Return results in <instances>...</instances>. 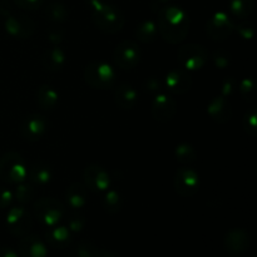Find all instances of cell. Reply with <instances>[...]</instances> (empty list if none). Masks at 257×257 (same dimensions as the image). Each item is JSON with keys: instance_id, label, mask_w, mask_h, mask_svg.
<instances>
[{"instance_id": "31", "label": "cell", "mask_w": 257, "mask_h": 257, "mask_svg": "<svg viewBox=\"0 0 257 257\" xmlns=\"http://www.w3.org/2000/svg\"><path fill=\"white\" fill-rule=\"evenodd\" d=\"M99 250L100 248L90 241H83V242L78 243L75 252L78 257H97Z\"/></svg>"}, {"instance_id": "22", "label": "cell", "mask_w": 257, "mask_h": 257, "mask_svg": "<svg viewBox=\"0 0 257 257\" xmlns=\"http://www.w3.org/2000/svg\"><path fill=\"white\" fill-rule=\"evenodd\" d=\"M65 198L67 203L73 210H79L87 205L88 201V188L85 185L79 182H74L65 191Z\"/></svg>"}, {"instance_id": "39", "label": "cell", "mask_w": 257, "mask_h": 257, "mask_svg": "<svg viewBox=\"0 0 257 257\" xmlns=\"http://www.w3.org/2000/svg\"><path fill=\"white\" fill-rule=\"evenodd\" d=\"M12 7H10L9 2L8 0H0V15L2 17H7L12 13Z\"/></svg>"}, {"instance_id": "19", "label": "cell", "mask_w": 257, "mask_h": 257, "mask_svg": "<svg viewBox=\"0 0 257 257\" xmlns=\"http://www.w3.org/2000/svg\"><path fill=\"white\" fill-rule=\"evenodd\" d=\"M207 113L215 122L223 124L228 122L232 115V108L225 97L213 98L207 107Z\"/></svg>"}, {"instance_id": "16", "label": "cell", "mask_w": 257, "mask_h": 257, "mask_svg": "<svg viewBox=\"0 0 257 257\" xmlns=\"http://www.w3.org/2000/svg\"><path fill=\"white\" fill-rule=\"evenodd\" d=\"M19 257H48V248L38 235L28 233L23 236L18 246Z\"/></svg>"}, {"instance_id": "25", "label": "cell", "mask_w": 257, "mask_h": 257, "mask_svg": "<svg viewBox=\"0 0 257 257\" xmlns=\"http://www.w3.org/2000/svg\"><path fill=\"white\" fill-rule=\"evenodd\" d=\"M157 23L153 20H143L136 27L135 34L140 42L142 43H152L155 42L156 35H157Z\"/></svg>"}, {"instance_id": "33", "label": "cell", "mask_w": 257, "mask_h": 257, "mask_svg": "<svg viewBox=\"0 0 257 257\" xmlns=\"http://www.w3.org/2000/svg\"><path fill=\"white\" fill-rule=\"evenodd\" d=\"M85 223H87V220H85V217L83 215L74 213V215L68 217V228H69V231L72 233H77L84 230Z\"/></svg>"}, {"instance_id": "13", "label": "cell", "mask_w": 257, "mask_h": 257, "mask_svg": "<svg viewBox=\"0 0 257 257\" xmlns=\"http://www.w3.org/2000/svg\"><path fill=\"white\" fill-rule=\"evenodd\" d=\"M85 187L95 192H104L109 188L110 178L107 170L102 166L90 165L83 172Z\"/></svg>"}, {"instance_id": "15", "label": "cell", "mask_w": 257, "mask_h": 257, "mask_svg": "<svg viewBox=\"0 0 257 257\" xmlns=\"http://www.w3.org/2000/svg\"><path fill=\"white\" fill-rule=\"evenodd\" d=\"M176 110H177V105L173 98H171L167 94H158L157 97L153 99L152 103V112L153 118H155L157 122L166 123L170 122L176 114Z\"/></svg>"}, {"instance_id": "34", "label": "cell", "mask_w": 257, "mask_h": 257, "mask_svg": "<svg viewBox=\"0 0 257 257\" xmlns=\"http://www.w3.org/2000/svg\"><path fill=\"white\" fill-rule=\"evenodd\" d=\"M256 110L255 109H251L250 112L246 113L245 118H243V127H245L246 132L251 136H257V122H256Z\"/></svg>"}, {"instance_id": "11", "label": "cell", "mask_w": 257, "mask_h": 257, "mask_svg": "<svg viewBox=\"0 0 257 257\" xmlns=\"http://www.w3.org/2000/svg\"><path fill=\"white\" fill-rule=\"evenodd\" d=\"M48 131V120L44 115L33 113L27 115L20 124V135L28 142H37Z\"/></svg>"}, {"instance_id": "3", "label": "cell", "mask_w": 257, "mask_h": 257, "mask_svg": "<svg viewBox=\"0 0 257 257\" xmlns=\"http://www.w3.org/2000/svg\"><path fill=\"white\" fill-rule=\"evenodd\" d=\"M28 176L24 158L14 151L4 153L0 157V180L9 185L24 182Z\"/></svg>"}, {"instance_id": "9", "label": "cell", "mask_w": 257, "mask_h": 257, "mask_svg": "<svg viewBox=\"0 0 257 257\" xmlns=\"http://www.w3.org/2000/svg\"><path fill=\"white\" fill-rule=\"evenodd\" d=\"M173 185H175V190L178 195L182 197H191L198 192L200 177L192 168L181 167L176 171Z\"/></svg>"}, {"instance_id": "17", "label": "cell", "mask_w": 257, "mask_h": 257, "mask_svg": "<svg viewBox=\"0 0 257 257\" xmlns=\"http://www.w3.org/2000/svg\"><path fill=\"white\" fill-rule=\"evenodd\" d=\"M192 85L191 75L183 69H172L166 75V87L173 94H185Z\"/></svg>"}, {"instance_id": "8", "label": "cell", "mask_w": 257, "mask_h": 257, "mask_svg": "<svg viewBox=\"0 0 257 257\" xmlns=\"http://www.w3.org/2000/svg\"><path fill=\"white\" fill-rule=\"evenodd\" d=\"M4 27L8 34L15 39H29L35 30V23L27 15L17 14L14 15L13 12L9 15L4 17Z\"/></svg>"}, {"instance_id": "24", "label": "cell", "mask_w": 257, "mask_h": 257, "mask_svg": "<svg viewBox=\"0 0 257 257\" xmlns=\"http://www.w3.org/2000/svg\"><path fill=\"white\" fill-rule=\"evenodd\" d=\"M59 95L57 90L47 84L40 85L37 92V102L39 107L44 110H53L58 105Z\"/></svg>"}, {"instance_id": "1", "label": "cell", "mask_w": 257, "mask_h": 257, "mask_svg": "<svg viewBox=\"0 0 257 257\" xmlns=\"http://www.w3.org/2000/svg\"><path fill=\"white\" fill-rule=\"evenodd\" d=\"M157 29L163 39L170 44L181 43L185 40L190 29L187 13L177 5L161 8L157 18Z\"/></svg>"}, {"instance_id": "30", "label": "cell", "mask_w": 257, "mask_h": 257, "mask_svg": "<svg viewBox=\"0 0 257 257\" xmlns=\"http://www.w3.org/2000/svg\"><path fill=\"white\" fill-rule=\"evenodd\" d=\"M176 160L180 163H191L196 160V151L188 143H182L177 146L175 151Z\"/></svg>"}, {"instance_id": "35", "label": "cell", "mask_w": 257, "mask_h": 257, "mask_svg": "<svg viewBox=\"0 0 257 257\" xmlns=\"http://www.w3.org/2000/svg\"><path fill=\"white\" fill-rule=\"evenodd\" d=\"M13 200H14V195H13L12 191L0 186V210H5V208L9 207Z\"/></svg>"}, {"instance_id": "42", "label": "cell", "mask_w": 257, "mask_h": 257, "mask_svg": "<svg viewBox=\"0 0 257 257\" xmlns=\"http://www.w3.org/2000/svg\"><path fill=\"white\" fill-rule=\"evenodd\" d=\"M146 85H147L148 89L150 90L160 89V83H158V80H156V79H150L147 83H146Z\"/></svg>"}, {"instance_id": "40", "label": "cell", "mask_w": 257, "mask_h": 257, "mask_svg": "<svg viewBox=\"0 0 257 257\" xmlns=\"http://www.w3.org/2000/svg\"><path fill=\"white\" fill-rule=\"evenodd\" d=\"M0 257H19V253H17V251L13 250L12 247L3 246L0 247Z\"/></svg>"}, {"instance_id": "46", "label": "cell", "mask_w": 257, "mask_h": 257, "mask_svg": "<svg viewBox=\"0 0 257 257\" xmlns=\"http://www.w3.org/2000/svg\"><path fill=\"white\" fill-rule=\"evenodd\" d=\"M105 2H107V0H105Z\"/></svg>"}, {"instance_id": "45", "label": "cell", "mask_w": 257, "mask_h": 257, "mask_svg": "<svg viewBox=\"0 0 257 257\" xmlns=\"http://www.w3.org/2000/svg\"><path fill=\"white\" fill-rule=\"evenodd\" d=\"M252 257H256V256H252Z\"/></svg>"}, {"instance_id": "43", "label": "cell", "mask_w": 257, "mask_h": 257, "mask_svg": "<svg viewBox=\"0 0 257 257\" xmlns=\"http://www.w3.org/2000/svg\"><path fill=\"white\" fill-rule=\"evenodd\" d=\"M97 257H119V255H117V253H115V252H112V251L102 250V248H100L99 252H98Z\"/></svg>"}, {"instance_id": "32", "label": "cell", "mask_w": 257, "mask_h": 257, "mask_svg": "<svg viewBox=\"0 0 257 257\" xmlns=\"http://www.w3.org/2000/svg\"><path fill=\"white\" fill-rule=\"evenodd\" d=\"M238 89H240V93H241V95L243 97V99L248 100V102H252V100H255L256 85H255V82H253L252 79H250V78H246V79H243L242 82H241Z\"/></svg>"}, {"instance_id": "20", "label": "cell", "mask_w": 257, "mask_h": 257, "mask_svg": "<svg viewBox=\"0 0 257 257\" xmlns=\"http://www.w3.org/2000/svg\"><path fill=\"white\" fill-rule=\"evenodd\" d=\"M65 62H67V55L64 50L58 45L44 50L42 55V65L48 72H58L64 67Z\"/></svg>"}, {"instance_id": "38", "label": "cell", "mask_w": 257, "mask_h": 257, "mask_svg": "<svg viewBox=\"0 0 257 257\" xmlns=\"http://www.w3.org/2000/svg\"><path fill=\"white\" fill-rule=\"evenodd\" d=\"M215 64L217 65L218 68H225L226 65H228V60H230V58H228L227 54H223V53L218 52V53H215Z\"/></svg>"}, {"instance_id": "2", "label": "cell", "mask_w": 257, "mask_h": 257, "mask_svg": "<svg viewBox=\"0 0 257 257\" xmlns=\"http://www.w3.org/2000/svg\"><path fill=\"white\" fill-rule=\"evenodd\" d=\"M92 10V19L98 29L107 34H115L120 32L124 25V15L112 4L105 0H87Z\"/></svg>"}, {"instance_id": "10", "label": "cell", "mask_w": 257, "mask_h": 257, "mask_svg": "<svg viewBox=\"0 0 257 257\" xmlns=\"http://www.w3.org/2000/svg\"><path fill=\"white\" fill-rule=\"evenodd\" d=\"M113 57H114L115 64L119 68L132 69L141 60L140 47L133 40H123L115 47Z\"/></svg>"}, {"instance_id": "12", "label": "cell", "mask_w": 257, "mask_h": 257, "mask_svg": "<svg viewBox=\"0 0 257 257\" xmlns=\"http://www.w3.org/2000/svg\"><path fill=\"white\" fill-rule=\"evenodd\" d=\"M233 24L225 12H217L206 25V32L213 40H225L233 32Z\"/></svg>"}, {"instance_id": "5", "label": "cell", "mask_w": 257, "mask_h": 257, "mask_svg": "<svg viewBox=\"0 0 257 257\" xmlns=\"http://www.w3.org/2000/svg\"><path fill=\"white\" fill-rule=\"evenodd\" d=\"M115 78V70L105 62H92L85 67V82L95 89H109L114 87Z\"/></svg>"}, {"instance_id": "26", "label": "cell", "mask_w": 257, "mask_h": 257, "mask_svg": "<svg viewBox=\"0 0 257 257\" xmlns=\"http://www.w3.org/2000/svg\"><path fill=\"white\" fill-rule=\"evenodd\" d=\"M45 15L48 19L54 23L65 22L68 17L67 7L60 0H48L47 7H45Z\"/></svg>"}, {"instance_id": "18", "label": "cell", "mask_w": 257, "mask_h": 257, "mask_svg": "<svg viewBox=\"0 0 257 257\" xmlns=\"http://www.w3.org/2000/svg\"><path fill=\"white\" fill-rule=\"evenodd\" d=\"M72 232L65 226L48 227L45 232V242L55 250H64L72 243Z\"/></svg>"}, {"instance_id": "41", "label": "cell", "mask_w": 257, "mask_h": 257, "mask_svg": "<svg viewBox=\"0 0 257 257\" xmlns=\"http://www.w3.org/2000/svg\"><path fill=\"white\" fill-rule=\"evenodd\" d=\"M233 90V83H232V80H226L225 83H223V85H222V97H226V95H230L231 94V92H232Z\"/></svg>"}, {"instance_id": "44", "label": "cell", "mask_w": 257, "mask_h": 257, "mask_svg": "<svg viewBox=\"0 0 257 257\" xmlns=\"http://www.w3.org/2000/svg\"><path fill=\"white\" fill-rule=\"evenodd\" d=\"M157 2H160V3H168V2H170V0H157Z\"/></svg>"}, {"instance_id": "4", "label": "cell", "mask_w": 257, "mask_h": 257, "mask_svg": "<svg viewBox=\"0 0 257 257\" xmlns=\"http://www.w3.org/2000/svg\"><path fill=\"white\" fill-rule=\"evenodd\" d=\"M34 216L42 225L47 227L57 226L63 220L65 207L60 201L53 197H43L34 202L33 206Z\"/></svg>"}, {"instance_id": "27", "label": "cell", "mask_w": 257, "mask_h": 257, "mask_svg": "<svg viewBox=\"0 0 257 257\" xmlns=\"http://www.w3.org/2000/svg\"><path fill=\"white\" fill-rule=\"evenodd\" d=\"M255 8V0H230V10L233 17L246 19Z\"/></svg>"}, {"instance_id": "23", "label": "cell", "mask_w": 257, "mask_h": 257, "mask_svg": "<svg viewBox=\"0 0 257 257\" xmlns=\"http://www.w3.org/2000/svg\"><path fill=\"white\" fill-rule=\"evenodd\" d=\"M114 99L122 109H132L138 102V93L130 84L122 83L115 87Z\"/></svg>"}, {"instance_id": "36", "label": "cell", "mask_w": 257, "mask_h": 257, "mask_svg": "<svg viewBox=\"0 0 257 257\" xmlns=\"http://www.w3.org/2000/svg\"><path fill=\"white\" fill-rule=\"evenodd\" d=\"M237 32L240 33L241 37L243 39H251L255 34V28H253V24L250 22H242L237 25Z\"/></svg>"}, {"instance_id": "7", "label": "cell", "mask_w": 257, "mask_h": 257, "mask_svg": "<svg viewBox=\"0 0 257 257\" xmlns=\"http://www.w3.org/2000/svg\"><path fill=\"white\" fill-rule=\"evenodd\" d=\"M177 58L187 70H200L208 60V52L200 44H187L178 49Z\"/></svg>"}, {"instance_id": "37", "label": "cell", "mask_w": 257, "mask_h": 257, "mask_svg": "<svg viewBox=\"0 0 257 257\" xmlns=\"http://www.w3.org/2000/svg\"><path fill=\"white\" fill-rule=\"evenodd\" d=\"M13 2L22 9L35 10L42 7L45 0H13Z\"/></svg>"}, {"instance_id": "6", "label": "cell", "mask_w": 257, "mask_h": 257, "mask_svg": "<svg viewBox=\"0 0 257 257\" xmlns=\"http://www.w3.org/2000/svg\"><path fill=\"white\" fill-rule=\"evenodd\" d=\"M7 228L15 237H23L28 235L33 227V217L27 208L23 206H15L10 208L7 215Z\"/></svg>"}, {"instance_id": "29", "label": "cell", "mask_w": 257, "mask_h": 257, "mask_svg": "<svg viewBox=\"0 0 257 257\" xmlns=\"http://www.w3.org/2000/svg\"><path fill=\"white\" fill-rule=\"evenodd\" d=\"M35 187L32 185V183H18L17 188L14 191V197L17 198L18 202L20 205H25V203H29L34 200L35 197Z\"/></svg>"}, {"instance_id": "28", "label": "cell", "mask_w": 257, "mask_h": 257, "mask_svg": "<svg viewBox=\"0 0 257 257\" xmlns=\"http://www.w3.org/2000/svg\"><path fill=\"white\" fill-rule=\"evenodd\" d=\"M103 206H104L105 211L109 215H115L122 210L123 206V198L119 195V192L115 190H107V193L104 196V201H103Z\"/></svg>"}, {"instance_id": "14", "label": "cell", "mask_w": 257, "mask_h": 257, "mask_svg": "<svg viewBox=\"0 0 257 257\" xmlns=\"http://www.w3.org/2000/svg\"><path fill=\"white\" fill-rule=\"evenodd\" d=\"M223 245L230 255L241 256L250 248L251 236L242 228H233L225 236Z\"/></svg>"}, {"instance_id": "21", "label": "cell", "mask_w": 257, "mask_h": 257, "mask_svg": "<svg viewBox=\"0 0 257 257\" xmlns=\"http://www.w3.org/2000/svg\"><path fill=\"white\" fill-rule=\"evenodd\" d=\"M53 178V170L45 161H37L29 170V180L34 187H43Z\"/></svg>"}]
</instances>
